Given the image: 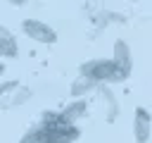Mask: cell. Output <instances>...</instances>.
<instances>
[{"instance_id":"cell-1","label":"cell","mask_w":152,"mask_h":143,"mask_svg":"<svg viewBox=\"0 0 152 143\" xmlns=\"http://www.w3.org/2000/svg\"><path fill=\"white\" fill-rule=\"evenodd\" d=\"M81 74L93 79L95 83H119L131 76L128 69H124L114 57H97L81 64Z\"/></svg>"},{"instance_id":"cell-2","label":"cell","mask_w":152,"mask_h":143,"mask_svg":"<svg viewBox=\"0 0 152 143\" xmlns=\"http://www.w3.org/2000/svg\"><path fill=\"white\" fill-rule=\"evenodd\" d=\"M38 126L45 143H74L81 136V129L74 122H66L59 112H45Z\"/></svg>"},{"instance_id":"cell-3","label":"cell","mask_w":152,"mask_h":143,"mask_svg":"<svg viewBox=\"0 0 152 143\" xmlns=\"http://www.w3.org/2000/svg\"><path fill=\"white\" fill-rule=\"evenodd\" d=\"M21 31H24L31 41H36V43L50 45V43L57 41V31H55L50 24L40 21V19H24V21H21Z\"/></svg>"},{"instance_id":"cell-4","label":"cell","mask_w":152,"mask_h":143,"mask_svg":"<svg viewBox=\"0 0 152 143\" xmlns=\"http://www.w3.org/2000/svg\"><path fill=\"white\" fill-rule=\"evenodd\" d=\"M133 136L138 143H147L152 138V114L145 107H138L133 114Z\"/></svg>"},{"instance_id":"cell-5","label":"cell","mask_w":152,"mask_h":143,"mask_svg":"<svg viewBox=\"0 0 152 143\" xmlns=\"http://www.w3.org/2000/svg\"><path fill=\"white\" fill-rule=\"evenodd\" d=\"M17 55H19V43H17V38H14V33H12L7 26L0 24V57L12 60V57H17Z\"/></svg>"},{"instance_id":"cell-6","label":"cell","mask_w":152,"mask_h":143,"mask_svg":"<svg viewBox=\"0 0 152 143\" xmlns=\"http://www.w3.org/2000/svg\"><path fill=\"white\" fill-rule=\"evenodd\" d=\"M86 110H88L86 100H81V98H74V102H69V105H66V107H64L59 114H62L66 122H74V124H76V122H78V119L86 114Z\"/></svg>"},{"instance_id":"cell-7","label":"cell","mask_w":152,"mask_h":143,"mask_svg":"<svg viewBox=\"0 0 152 143\" xmlns=\"http://www.w3.org/2000/svg\"><path fill=\"white\" fill-rule=\"evenodd\" d=\"M114 60L124 67V69H128L131 72V67H133V57H131V48H128V43L126 41H114Z\"/></svg>"},{"instance_id":"cell-8","label":"cell","mask_w":152,"mask_h":143,"mask_svg":"<svg viewBox=\"0 0 152 143\" xmlns=\"http://www.w3.org/2000/svg\"><path fill=\"white\" fill-rule=\"evenodd\" d=\"M95 88H97V83H95L93 79H88V76H83V74H81V79H76V81L71 83L69 93H71V98H81V95H88V93H93Z\"/></svg>"},{"instance_id":"cell-9","label":"cell","mask_w":152,"mask_h":143,"mask_svg":"<svg viewBox=\"0 0 152 143\" xmlns=\"http://www.w3.org/2000/svg\"><path fill=\"white\" fill-rule=\"evenodd\" d=\"M100 93L104 95V100H107V122H112L116 114H119V100L114 98V93L107 88V86H102L100 88Z\"/></svg>"},{"instance_id":"cell-10","label":"cell","mask_w":152,"mask_h":143,"mask_svg":"<svg viewBox=\"0 0 152 143\" xmlns=\"http://www.w3.org/2000/svg\"><path fill=\"white\" fill-rule=\"evenodd\" d=\"M19 143H45V141H43V133H40V126L28 129V131L19 138Z\"/></svg>"},{"instance_id":"cell-11","label":"cell","mask_w":152,"mask_h":143,"mask_svg":"<svg viewBox=\"0 0 152 143\" xmlns=\"http://www.w3.org/2000/svg\"><path fill=\"white\" fill-rule=\"evenodd\" d=\"M28 98H31V91H21V93H19V88H17L14 98L10 100V107H19V105H21V102H26Z\"/></svg>"},{"instance_id":"cell-12","label":"cell","mask_w":152,"mask_h":143,"mask_svg":"<svg viewBox=\"0 0 152 143\" xmlns=\"http://www.w3.org/2000/svg\"><path fill=\"white\" fill-rule=\"evenodd\" d=\"M17 88H19V81H5V83H0V95L10 93V91H17Z\"/></svg>"},{"instance_id":"cell-13","label":"cell","mask_w":152,"mask_h":143,"mask_svg":"<svg viewBox=\"0 0 152 143\" xmlns=\"http://www.w3.org/2000/svg\"><path fill=\"white\" fill-rule=\"evenodd\" d=\"M5 2H10V5H17V7H19V5H24L26 0H5Z\"/></svg>"},{"instance_id":"cell-14","label":"cell","mask_w":152,"mask_h":143,"mask_svg":"<svg viewBox=\"0 0 152 143\" xmlns=\"http://www.w3.org/2000/svg\"><path fill=\"white\" fill-rule=\"evenodd\" d=\"M2 74H5V64L0 62V79H2Z\"/></svg>"}]
</instances>
